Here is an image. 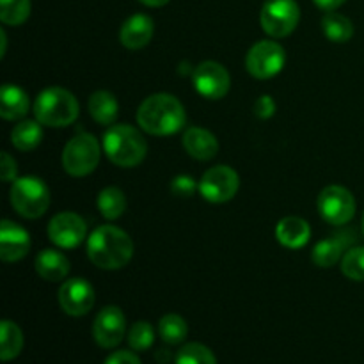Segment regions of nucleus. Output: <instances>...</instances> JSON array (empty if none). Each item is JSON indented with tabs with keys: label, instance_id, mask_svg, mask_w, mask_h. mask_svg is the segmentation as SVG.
Returning <instances> with one entry per match:
<instances>
[{
	"label": "nucleus",
	"instance_id": "1",
	"mask_svg": "<svg viewBox=\"0 0 364 364\" xmlns=\"http://www.w3.org/2000/svg\"><path fill=\"white\" fill-rule=\"evenodd\" d=\"M187 123L185 107L180 100L167 92L148 96L137 110V124L149 135L166 137L178 134Z\"/></svg>",
	"mask_w": 364,
	"mask_h": 364
},
{
	"label": "nucleus",
	"instance_id": "2",
	"mask_svg": "<svg viewBox=\"0 0 364 364\" xmlns=\"http://www.w3.org/2000/svg\"><path fill=\"white\" fill-rule=\"evenodd\" d=\"M87 256L95 267L102 270H119L130 263L134 256V242L116 226L96 228L87 238Z\"/></svg>",
	"mask_w": 364,
	"mask_h": 364
},
{
	"label": "nucleus",
	"instance_id": "3",
	"mask_svg": "<svg viewBox=\"0 0 364 364\" xmlns=\"http://www.w3.org/2000/svg\"><path fill=\"white\" fill-rule=\"evenodd\" d=\"M103 151L117 167H135L146 159L148 144L137 128L114 124L103 135Z\"/></svg>",
	"mask_w": 364,
	"mask_h": 364
},
{
	"label": "nucleus",
	"instance_id": "4",
	"mask_svg": "<svg viewBox=\"0 0 364 364\" xmlns=\"http://www.w3.org/2000/svg\"><path fill=\"white\" fill-rule=\"evenodd\" d=\"M80 107L73 92L63 87H48L34 102V116L45 127L66 128L77 121Z\"/></svg>",
	"mask_w": 364,
	"mask_h": 364
},
{
	"label": "nucleus",
	"instance_id": "5",
	"mask_svg": "<svg viewBox=\"0 0 364 364\" xmlns=\"http://www.w3.org/2000/svg\"><path fill=\"white\" fill-rule=\"evenodd\" d=\"M9 201L23 219H39L50 206V191L45 181L36 176L16 178L11 185Z\"/></svg>",
	"mask_w": 364,
	"mask_h": 364
},
{
	"label": "nucleus",
	"instance_id": "6",
	"mask_svg": "<svg viewBox=\"0 0 364 364\" xmlns=\"http://www.w3.org/2000/svg\"><path fill=\"white\" fill-rule=\"evenodd\" d=\"M102 159V148L92 134H78L63 151V167L70 176L82 178L91 174Z\"/></svg>",
	"mask_w": 364,
	"mask_h": 364
},
{
	"label": "nucleus",
	"instance_id": "7",
	"mask_svg": "<svg viewBox=\"0 0 364 364\" xmlns=\"http://www.w3.org/2000/svg\"><path fill=\"white\" fill-rule=\"evenodd\" d=\"M301 20V7L295 0H267L259 21L270 38H287L297 28Z\"/></svg>",
	"mask_w": 364,
	"mask_h": 364
},
{
	"label": "nucleus",
	"instance_id": "8",
	"mask_svg": "<svg viewBox=\"0 0 364 364\" xmlns=\"http://www.w3.org/2000/svg\"><path fill=\"white\" fill-rule=\"evenodd\" d=\"M287 63V52L283 46L272 39H263L256 45L251 46V50L245 55V68L249 75L258 80H267L279 73Z\"/></svg>",
	"mask_w": 364,
	"mask_h": 364
},
{
	"label": "nucleus",
	"instance_id": "9",
	"mask_svg": "<svg viewBox=\"0 0 364 364\" xmlns=\"http://www.w3.org/2000/svg\"><path fill=\"white\" fill-rule=\"evenodd\" d=\"M240 178L230 166H215L203 174L199 181V192L203 198L213 205H223L237 196Z\"/></svg>",
	"mask_w": 364,
	"mask_h": 364
},
{
	"label": "nucleus",
	"instance_id": "10",
	"mask_svg": "<svg viewBox=\"0 0 364 364\" xmlns=\"http://www.w3.org/2000/svg\"><path fill=\"white\" fill-rule=\"evenodd\" d=\"M318 212L326 223L345 226L355 215L354 196L341 185H329L318 196Z\"/></svg>",
	"mask_w": 364,
	"mask_h": 364
},
{
	"label": "nucleus",
	"instance_id": "11",
	"mask_svg": "<svg viewBox=\"0 0 364 364\" xmlns=\"http://www.w3.org/2000/svg\"><path fill=\"white\" fill-rule=\"evenodd\" d=\"M194 87L203 98L220 100L228 95L231 87V77L223 64L215 60H205L199 64L192 75Z\"/></svg>",
	"mask_w": 364,
	"mask_h": 364
},
{
	"label": "nucleus",
	"instance_id": "12",
	"mask_svg": "<svg viewBox=\"0 0 364 364\" xmlns=\"http://www.w3.org/2000/svg\"><path fill=\"white\" fill-rule=\"evenodd\" d=\"M87 224L78 213L60 212L48 224V237L60 249H75L85 240Z\"/></svg>",
	"mask_w": 364,
	"mask_h": 364
},
{
	"label": "nucleus",
	"instance_id": "13",
	"mask_svg": "<svg viewBox=\"0 0 364 364\" xmlns=\"http://www.w3.org/2000/svg\"><path fill=\"white\" fill-rule=\"evenodd\" d=\"M127 333V318L117 306H105L96 315L92 336L102 348H114L123 341Z\"/></svg>",
	"mask_w": 364,
	"mask_h": 364
},
{
	"label": "nucleus",
	"instance_id": "14",
	"mask_svg": "<svg viewBox=\"0 0 364 364\" xmlns=\"http://www.w3.org/2000/svg\"><path fill=\"white\" fill-rule=\"evenodd\" d=\"M57 299H59L63 311L70 316L87 315L96 301L92 287L85 279H80V277L64 281Z\"/></svg>",
	"mask_w": 364,
	"mask_h": 364
},
{
	"label": "nucleus",
	"instance_id": "15",
	"mask_svg": "<svg viewBox=\"0 0 364 364\" xmlns=\"http://www.w3.org/2000/svg\"><path fill=\"white\" fill-rule=\"evenodd\" d=\"M31 249V235L13 220L4 219L0 224V258L6 263L20 262Z\"/></svg>",
	"mask_w": 364,
	"mask_h": 364
},
{
	"label": "nucleus",
	"instance_id": "16",
	"mask_svg": "<svg viewBox=\"0 0 364 364\" xmlns=\"http://www.w3.org/2000/svg\"><path fill=\"white\" fill-rule=\"evenodd\" d=\"M355 233L352 231H341V233L333 235L329 238H323L318 244L313 247L311 259L316 267L320 269H329V267L336 265L341 258L345 256V252L350 249L352 242H354Z\"/></svg>",
	"mask_w": 364,
	"mask_h": 364
},
{
	"label": "nucleus",
	"instance_id": "17",
	"mask_svg": "<svg viewBox=\"0 0 364 364\" xmlns=\"http://www.w3.org/2000/svg\"><path fill=\"white\" fill-rule=\"evenodd\" d=\"M153 32H155V23L148 14H134L123 23L119 32V39L124 48L128 50H141L151 41Z\"/></svg>",
	"mask_w": 364,
	"mask_h": 364
},
{
	"label": "nucleus",
	"instance_id": "18",
	"mask_svg": "<svg viewBox=\"0 0 364 364\" xmlns=\"http://www.w3.org/2000/svg\"><path fill=\"white\" fill-rule=\"evenodd\" d=\"M183 148L192 159L206 162V160H212L219 153V142H217V137L212 132L205 130V128L192 127L185 132Z\"/></svg>",
	"mask_w": 364,
	"mask_h": 364
},
{
	"label": "nucleus",
	"instance_id": "19",
	"mask_svg": "<svg viewBox=\"0 0 364 364\" xmlns=\"http://www.w3.org/2000/svg\"><path fill=\"white\" fill-rule=\"evenodd\" d=\"M276 237L281 245L288 249H301L311 238V228L301 217H284L276 228Z\"/></svg>",
	"mask_w": 364,
	"mask_h": 364
},
{
	"label": "nucleus",
	"instance_id": "20",
	"mask_svg": "<svg viewBox=\"0 0 364 364\" xmlns=\"http://www.w3.org/2000/svg\"><path fill=\"white\" fill-rule=\"evenodd\" d=\"M34 267L39 277L50 283H57V281H63L70 272V259L55 249H45L36 256Z\"/></svg>",
	"mask_w": 364,
	"mask_h": 364
},
{
	"label": "nucleus",
	"instance_id": "21",
	"mask_svg": "<svg viewBox=\"0 0 364 364\" xmlns=\"http://www.w3.org/2000/svg\"><path fill=\"white\" fill-rule=\"evenodd\" d=\"M28 96L21 87L6 84L0 89V116L6 121H16L27 116Z\"/></svg>",
	"mask_w": 364,
	"mask_h": 364
},
{
	"label": "nucleus",
	"instance_id": "22",
	"mask_svg": "<svg viewBox=\"0 0 364 364\" xmlns=\"http://www.w3.org/2000/svg\"><path fill=\"white\" fill-rule=\"evenodd\" d=\"M89 114L92 119L103 127H110L114 121L117 119L119 114V103H117L116 96L109 91H96L89 96L87 102Z\"/></svg>",
	"mask_w": 364,
	"mask_h": 364
},
{
	"label": "nucleus",
	"instance_id": "23",
	"mask_svg": "<svg viewBox=\"0 0 364 364\" xmlns=\"http://www.w3.org/2000/svg\"><path fill=\"white\" fill-rule=\"evenodd\" d=\"M43 141L41 123L38 119L20 121L11 132V144L20 151H32L38 148Z\"/></svg>",
	"mask_w": 364,
	"mask_h": 364
},
{
	"label": "nucleus",
	"instance_id": "24",
	"mask_svg": "<svg viewBox=\"0 0 364 364\" xmlns=\"http://www.w3.org/2000/svg\"><path fill=\"white\" fill-rule=\"evenodd\" d=\"M322 31L326 38L333 43H347L354 36V23L345 14L329 11L322 18Z\"/></svg>",
	"mask_w": 364,
	"mask_h": 364
},
{
	"label": "nucleus",
	"instance_id": "25",
	"mask_svg": "<svg viewBox=\"0 0 364 364\" xmlns=\"http://www.w3.org/2000/svg\"><path fill=\"white\" fill-rule=\"evenodd\" d=\"M96 206L98 212L105 217L107 220H116L127 210V198L124 192L117 187H107L103 188L96 199Z\"/></svg>",
	"mask_w": 364,
	"mask_h": 364
},
{
	"label": "nucleus",
	"instance_id": "26",
	"mask_svg": "<svg viewBox=\"0 0 364 364\" xmlns=\"http://www.w3.org/2000/svg\"><path fill=\"white\" fill-rule=\"evenodd\" d=\"M0 336H2L0 338V358L4 363L13 361L23 348V334L20 327L11 320H4L0 327Z\"/></svg>",
	"mask_w": 364,
	"mask_h": 364
},
{
	"label": "nucleus",
	"instance_id": "27",
	"mask_svg": "<svg viewBox=\"0 0 364 364\" xmlns=\"http://www.w3.org/2000/svg\"><path fill=\"white\" fill-rule=\"evenodd\" d=\"M159 334H160V338H162L164 343L180 345V343H183L185 338H187L188 326L180 315L169 313V315H166L160 318Z\"/></svg>",
	"mask_w": 364,
	"mask_h": 364
},
{
	"label": "nucleus",
	"instance_id": "28",
	"mask_svg": "<svg viewBox=\"0 0 364 364\" xmlns=\"http://www.w3.org/2000/svg\"><path fill=\"white\" fill-rule=\"evenodd\" d=\"M31 16V0H0V20L2 23L18 27Z\"/></svg>",
	"mask_w": 364,
	"mask_h": 364
},
{
	"label": "nucleus",
	"instance_id": "29",
	"mask_svg": "<svg viewBox=\"0 0 364 364\" xmlns=\"http://www.w3.org/2000/svg\"><path fill=\"white\" fill-rule=\"evenodd\" d=\"M176 364H217V359L205 345L187 343L178 350Z\"/></svg>",
	"mask_w": 364,
	"mask_h": 364
},
{
	"label": "nucleus",
	"instance_id": "30",
	"mask_svg": "<svg viewBox=\"0 0 364 364\" xmlns=\"http://www.w3.org/2000/svg\"><path fill=\"white\" fill-rule=\"evenodd\" d=\"M341 272L350 281H364V247H350L341 258Z\"/></svg>",
	"mask_w": 364,
	"mask_h": 364
},
{
	"label": "nucleus",
	"instance_id": "31",
	"mask_svg": "<svg viewBox=\"0 0 364 364\" xmlns=\"http://www.w3.org/2000/svg\"><path fill=\"white\" fill-rule=\"evenodd\" d=\"M155 341V329L149 322H135L128 331V345L132 350L144 352Z\"/></svg>",
	"mask_w": 364,
	"mask_h": 364
},
{
	"label": "nucleus",
	"instance_id": "32",
	"mask_svg": "<svg viewBox=\"0 0 364 364\" xmlns=\"http://www.w3.org/2000/svg\"><path fill=\"white\" fill-rule=\"evenodd\" d=\"M196 187H198V185H196L194 178L185 176V174L176 176L173 180V183H171V191H173V194L178 196V198H191L196 192Z\"/></svg>",
	"mask_w": 364,
	"mask_h": 364
},
{
	"label": "nucleus",
	"instance_id": "33",
	"mask_svg": "<svg viewBox=\"0 0 364 364\" xmlns=\"http://www.w3.org/2000/svg\"><path fill=\"white\" fill-rule=\"evenodd\" d=\"M255 114L259 119H269V117H272L276 114V102H274L272 96H259L255 103Z\"/></svg>",
	"mask_w": 364,
	"mask_h": 364
},
{
	"label": "nucleus",
	"instance_id": "34",
	"mask_svg": "<svg viewBox=\"0 0 364 364\" xmlns=\"http://www.w3.org/2000/svg\"><path fill=\"white\" fill-rule=\"evenodd\" d=\"M16 160L7 151H2V162H0V176H2V181H14L16 180Z\"/></svg>",
	"mask_w": 364,
	"mask_h": 364
},
{
	"label": "nucleus",
	"instance_id": "35",
	"mask_svg": "<svg viewBox=\"0 0 364 364\" xmlns=\"http://www.w3.org/2000/svg\"><path fill=\"white\" fill-rule=\"evenodd\" d=\"M103 364H141V359H139L134 352L119 350V352H114L112 355H109L107 361Z\"/></svg>",
	"mask_w": 364,
	"mask_h": 364
},
{
	"label": "nucleus",
	"instance_id": "36",
	"mask_svg": "<svg viewBox=\"0 0 364 364\" xmlns=\"http://www.w3.org/2000/svg\"><path fill=\"white\" fill-rule=\"evenodd\" d=\"M313 2H315L320 9H323L329 13V11H334V9H338L340 6H343L347 0H313Z\"/></svg>",
	"mask_w": 364,
	"mask_h": 364
},
{
	"label": "nucleus",
	"instance_id": "37",
	"mask_svg": "<svg viewBox=\"0 0 364 364\" xmlns=\"http://www.w3.org/2000/svg\"><path fill=\"white\" fill-rule=\"evenodd\" d=\"M139 2H142L148 7H164L166 4H169L171 0H139Z\"/></svg>",
	"mask_w": 364,
	"mask_h": 364
},
{
	"label": "nucleus",
	"instance_id": "38",
	"mask_svg": "<svg viewBox=\"0 0 364 364\" xmlns=\"http://www.w3.org/2000/svg\"><path fill=\"white\" fill-rule=\"evenodd\" d=\"M167 350H159L156 352V359H159L160 363H167L171 359V354H166Z\"/></svg>",
	"mask_w": 364,
	"mask_h": 364
},
{
	"label": "nucleus",
	"instance_id": "39",
	"mask_svg": "<svg viewBox=\"0 0 364 364\" xmlns=\"http://www.w3.org/2000/svg\"><path fill=\"white\" fill-rule=\"evenodd\" d=\"M0 41H2V50H0V55H6V46H7V38H6V32L0 31Z\"/></svg>",
	"mask_w": 364,
	"mask_h": 364
},
{
	"label": "nucleus",
	"instance_id": "40",
	"mask_svg": "<svg viewBox=\"0 0 364 364\" xmlns=\"http://www.w3.org/2000/svg\"><path fill=\"white\" fill-rule=\"evenodd\" d=\"M361 226H363V235H364V213H363V223H361Z\"/></svg>",
	"mask_w": 364,
	"mask_h": 364
}]
</instances>
